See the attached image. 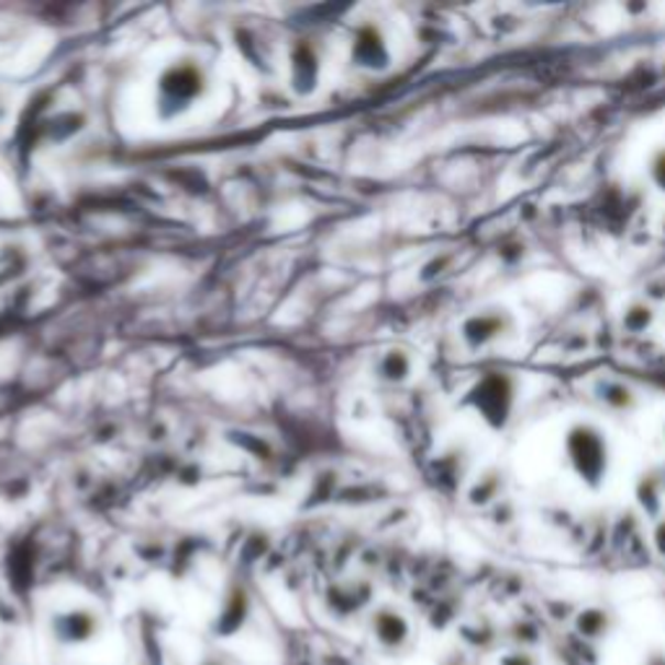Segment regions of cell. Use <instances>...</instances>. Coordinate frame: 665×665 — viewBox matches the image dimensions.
<instances>
[{
  "mask_svg": "<svg viewBox=\"0 0 665 665\" xmlns=\"http://www.w3.org/2000/svg\"><path fill=\"white\" fill-rule=\"evenodd\" d=\"M484 390H489V396H478V406H481L484 417L489 419L491 426H502L512 409V380L505 375H489V380H484Z\"/></svg>",
  "mask_w": 665,
  "mask_h": 665,
  "instance_id": "7a4b0ae2",
  "label": "cell"
},
{
  "mask_svg": "<svg viewBox=\"0 0 665 665\" xmlns=\"http://www.w3.org/2000/svg\"><path fill=\"white\" fill-rule=\"evenodd\" d=\"M606 611H585L580 613V619H577V627H580V632L585 638H600V634L606 632Z\"/></svg>",
  "mask_w": 665,
  "mask_h": 665,
  "instance_id": "8992f818",
  "label": "cell"
},
{
  "mask_svg": "<svg viewBox=\"0 0 665 665\" xmlns=\"http://www.w3.org/2000/svg\"><path fill=\"white\" fill-rule=\"evenodd\" d=\"M499 665H539V661H535L531 653H523V650H520V653L505 655L502 661H499Z\"/></svg>",
  "mask_w": 665,
  "mask_h": 665,
  "instance_id": "ba28073f",
  "label": "cell"
},
{
  "mask_svg": "<svg viewBox=\"0 0 665 665\" xmlns=\"http://www.w3.org/2000/svg\"><path fill=\"white\" fill-rule=\"evenodd\" d=\"M653 539H655V548H657V554H661L663 559H665V520H661V523H657Z\"/></svg>",
  "mask_w": 665,
  "mask_h": 665,
  "instance_id": "9c48e42d",
  "label": "cell"
},
{
  "mask_svg": "<svg viewBox=\"0 0 665 665\" xmlns=\"http://www.w3.org/2000/svg\"><path fill=\"white\" fill-rule=\"evenodd\" d=\"M650 323H653V310L645 304H634L629 307L627 314H624V328L627 331L632 333H642L645 328H650Z\"/></svg>",
  "mask_w": 665,
  "mask_h": 665,
  "instance_id": "5b68a950",
  "label": "cell"
},
{
  "mask_svg": "<svg viewBox=\"0 0 665 665\" xmlns=\"http://www.w3.org/2000/svg\"><path fill=\"white\" fill-rule=\"evenodd\" d=\"M647 175H650V180H653L655 188L665 196V146H661L653 156H650Z\"/></svg>",
  "mask_w": 665,
  "mask_h": 665,
  "instance_id": "52a82bcc",
  "label": "cell"
},
{
  "mask_svg": "<svg viewBox=\"0 0 665 665\" xmlns=\"http://www.w3.org/2000/svg\"><path fill=\"white\" fill-rule=\"evenodd\" d=\"M512 331V318L505 310H489L484 314H476V318L468 320L466 325V341L470 346H486V343L502 339Z\"/></svg>",
  "mask_w": 665,
  "mask_h": 665,
  "instance_id": "3957f363",
  "label": "cell"
},
{
  "mask_svg": "<svg viewBox=\"0 0 665 665\" xmlns=\"http://www.w3.org/2000/svg\"><path fill=\"white\" fill-rule=\"evenodd\" d=\"M596 392H598L600 403L611 406V409H619V411L632 409V403H634L632 390L624 388V385H619V383H598Z\"/></svg>",
  "mask_w": 665,
  "mask_h": 665,
  "instance_id": "277c9868",
  "label": "cell"
},
{
  "mask_svg": "<svg viewBox=\"0 0 665 665\" xmlns=\"http://www.w3.org/2000/svg\"><path fill=\"white\" fill-rule=\"evenodd\" d=\"M564 453L575 476L590 489H600L609 476V442L596 424H575L564 440Z\"/></svg>",
  "mask_w": 665,
  "mask_h": 665,
  "instance_id": "6da1fadb",
  "label": "cell"
}]
</instances>
